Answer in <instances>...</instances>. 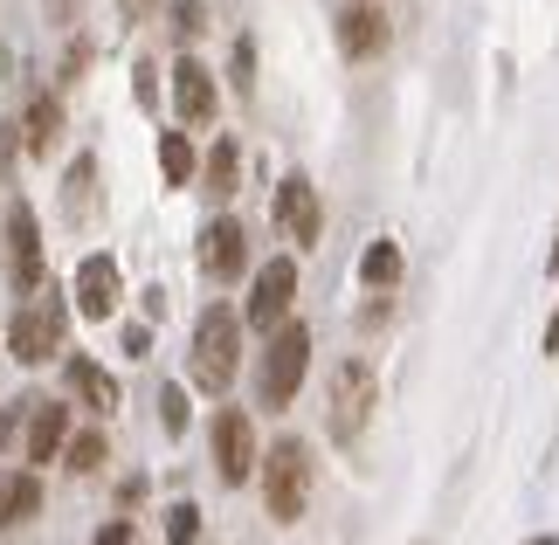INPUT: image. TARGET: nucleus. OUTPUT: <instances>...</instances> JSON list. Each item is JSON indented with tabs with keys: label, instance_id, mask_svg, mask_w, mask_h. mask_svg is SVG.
<instances>
[{
	"label": "nucleus",
	"instance_id": "nucleus-1",
	"mask_svg": "<svg viewBox=\"0 0 559 545\" xmlns=\"http://www.w3.org/2000/svg\"><path fill=\"white\" fill-rule=\"evenodd\" d=\"M187 353H193L187 359L193 387H201V394H228L235 374H242V311H235V304H207Z\"/></svg>",
	"mask_w": 559,
	"mask_h": 545
},
{
	"label": "nucleus",
	"instance_id": "nucleus-2",
	"mask_svg": "<svg viewBox=\"0 0 559 545\" xmlns=\"http://www.w3.org/2000/svg\"><path fill=\"white\" fill-rule=\"evenodd\" d=\"M62 332H70V297L49 291V283L21 291L14 324H8V353H14L21 366H49V359L62 353Z\"/></svg>",
	"mask_w": 559,
	"mask_h": 545
},
{
	"label": "nucleus",
	"instance_id": "nucleus-3",
	"mask_svg": "<svg viewBox=\"0 0 559 545\" xmlns=\"http://www.w3.org/2000/svg\"><path fill=\"white\" fill-rule=\"evenodd\" d=\"M311 374V332L297 318H284L276 332H263V359H255V401L270 414L297 401V387Z\"/></svg>",
	"mask_w": 559,
	"mask_h": 545
},
{
	"label": "nucleus",
	"instance_id": "nucleus-4",
	"mask_svg": "<svg viewBox=\"0 0 559 545\" xmlns=\"http://www.w3.org/2000/svg\"><path fill=\"white\" fill-rule=\"evenodd\" d=\"M255 476H263V497H270V518L276 525H297L305 518V497H311V449L297 442H270L255 455Z\"/></svg>",
	"mask_w": 559,
	"mask_h": 545
},
{
	"label": "nucleus",
	"instance_id": "nucleus-5",
	"mask_svg": "<svg viewBox=\"0 0 559 545\" xmlns=\"http://www.w3.org/2000/svg\"><path fill=\"white\" fill-rule=\"evenodd\" d=\"M290 311H297V256H270V263H255V276H249L242 324L249 332H276Z\"/></svg>",
	"mask_w": 559,
	"mask_h": 545
},
{
	"label": "nucleus",
	"instance_id": "nucleus-6",
	"mask_svg": "<svg viewBox=\"0 0 559 545\" xmlns=\"http://www.w3.org/2000/svg\"><path fill=\"white\" fill-rule=\"evenodd\" d=\"M207 442H214V470H222V484L242 490V476H255V428H249V414L242 407H222L207 422Z\"/></svg>",
	"mask_w": 559,
	"mask_h": 545
},
{
	"label": "nucleus",
	"instance_id": "nucleus-7",
	"mask_svg": "<svg viewBox=\"0 0 559 545\" xmlns=\"http://www.w3.org/2000/svg\"><path fill=\"white\" fill-rule=\"evenodd\" d=\"M373 414V366L367 359H346L332 374V442H353Z\"/></svg>",
	"mask_w": 559,
	"mask_h": 545
},
{
	"label": "nucleus",
	"instance_id": "nucleus-8",
	"mask_svg": "<svg viewBox=\"0 0 559 545\" xmlns=\"http://www.w3.org/2000/svg\"><path fill=\"white\" fill-rule=\"evenodd\" d=\"M8 283H14V291L49 283V276H41V222H35L28 201H8Z\"/></svg>",
	"mask_w": 559,
	"mask_h": 545
},
{
	"label": "nucleus",
	"instance_id": "nucleus-9",
	"mask_svg": "<svg viewBox=\"0 0 559 545\" xmlns=\"http://www.w3.org/2000/svg\"><path fill=\"white\" fill-rule=\"evenodd\" d=\"M201 270L214 283H242V270H249V228L235 222V214H214V222L201 228Z\"/></svg>",
	"mask_w": 559,
	"mask_h": 545
},
{
	"label": "nucleus",
	"instance_id": "nucleus-10",
	"mask_svg": "<svg viewBox=\"0 0 559 545\" xmlns=\"http://www.w3.org/2000/svg\"><path fill=\"white\" fill-rule=\"evenodd\" d=\"M276 228H284V242H297V249H311L318 235H325V208H318V187L305 173H290V180L276 187Z\"/></svg>",
	"mask_w": 559,
	"mask_h": 545
},
{
	"label": "nucleus",
	"instance_id": "nucleus-11",
	"mask_svg": "<svg viewBox=\"0 0 559 545\" xmlns=\"http://www.w3.org/2000/svg\"><path fill=\"white\" fill-rule=\"evenodd\" d=\"M62 442H70V407L62 401H28V422H21V463L28 470L56 463Z\"/></svg>",
	"mask_w": 559,
	"mask_h": 545
},
{
	"label": "nucleus",
	"instance_id": "nucleus-12",
	"mask_svg": "<svg viewBox=\"0 0 559 545\" xmlns=\"http://www.w3.org/2000/svg\"><path fill=\"white\" fill-rule=\"evenodd\" d=\"M386 42H394V21H386L373 0H353L346 14H338V49H346L353 62H367V56H380Z\"/></svg>",
	"mask_w": 559,
	"mask_h": 545
},
{
	"label": "nucleus",
	"instance_id": "nucleus-13",
	"mask_svg": "<svg viewBox=\"0 0 559 545\" xmlns=\"http://www.w3.org/2000/svg\"><path fill=\"white\" fill-rule=\"evenodd\" d=\"M70 297H76L83 318H111L118 311V263H111V256H83Z\"/></svg>",
	"mask_w": 559,
	"mask_h": 545
},
{
	"label": "nucleus",
	"instance_id": "nucleus-14",
	"mask_svg": "<svg viewBox=\"0 0 559 545\" xmlns=\"http://www.w3.org/2000/svg\"><path fill=\"white\" fill-rule=\"evenodd\" d=\"M62 387H70V394H76V407H91L97 422H104V414H118V380L104 374V366H97L91 353L62 359Z\"/></svg>",
	"mask_w": 559,
	"mask_h": 545
},
{
	"label": "nucleus",
	"instance_id": "nucleus-15",
	"mask_svg": "<svg viewBox=\"0 0 559 545\" xmlns=\"http://www.w3.org/2000/svg\"><path fill=\"white\" fill-rule=\"evenodd\" d=\"M174 111L187 125H207L214 118V70H207V62H193V56L174 62Z\"/></svg>",
	"mask_w": 559,
	"mask_h": 545
},
{
	"label": "nucleus",
	"instance_id": "nucleus-16",
	"mask_svg": "<svg viewBox=\"0 0 559 545\" xmlns=\"http://www.w3.org/2000/svg\"><path fill=\"white\" fill-rule=\"evenodd\" d=\"M193 180H201L207 201H235V187H242V145H235V139H214V152L201 159Z\"/></svg>",
	"mask_w": 559,
	"mask_h": 545
},
{
	"label": "nucleus",
	"instance_id": "nucleus-17",
	"mask_svg": "<svg viewBox=\"0 0 559 545\" xmlns=\"http://www.w3.org/2000/svg\"><path fill=\"white\" fill-rule=\"evenodd\" d=\"M14 118H21V145L28 152H56V139H62V104L56 97H28Z\"/></svg>",
	"mask_w": 559,
	"mask_h": 545
},
{
	"label": "nucleus",
	"instance_id": "nucleus-18",
	"mask_svg": "<svg viewBox=\"0 0 559 545\" xmlns=\"http://www.w3.org/2000/svg\"><path fill=\"white\" fill-rule=\"evenodd\" d=\"M41 511V476L21 470V476H0V525H28Z\"/></svg>",
	"mask_w": 559,
	"mask_h": 545
},
{
	"label": "nucleus",
	"instance_id": "nucleus-19",
	"mask_svg": "<svg viewBox=\"0 0 559 545\" xmlns=\"http://www.w3.org/2000/svg\"><path fill=\"white\" fill-rule=\"evenodd\" d=\"M62 208H70V222H91V214H97V159H91V152L62 173Z\"/></svg>",
	"mask_w": 559,
	"mask_h": 545
},
{
	"label": "nucleus",
	"instance_id": "nucleus-20",
	"mask_svg": "<svg viewBox=\"0 0 559 545\" xmlns=\"http://www.w3.org/2000/svg\"><path fill=\"white\" fill-rule=\"evenodd\" d=\"M104 455H111V442H104V428H70V442H62L56 463H70L76 476H97Z\"/></svg>",
	"mask_w": 559,
	"mask_h": 545
},
{
	"label": "nucleus",
	"instance_id": "nucleus-21",
	"mask_svg": "<svg viewBox=\"0 0 559 545\" xmlns=\"http://www.w3.org/2000/svg\"><path fill=\"white\" fill-rule=\"evenodd\" d=\"M401 270H407V263H401V242H386V235H380L367 256H359V283H367V291H394Z\"/></svg>",
	"mask_w": 559,
	"mask_h": 545
},
{
	"label": "nucleus",
	"instance_id": "nucleus-22",
	"mask_svg": "<svg viewBox=\"0 0 559 545\" xmlns=\"http://www.w3.org/2000/svg\"><path fill=\"white\" fill-rule=\"evenodd\" d=\"M159 173H166V187H193V173H201V159H193L187 132H159Z\"/></svg>",
	"mask_w": 559,
	"mask_h": 545
},
{
	"label": "nucleus",
	"instance_id": "nucleus-23",
	"mask_svg": "<svg viewBox=\"0 0 559 545\" xmlns=\"http://www.w3.org/2000/svg\"><path fill=\"white\" fill-rule=\"evenodd\" d=\"M166 14H174V42H180V49L193 35H207V8H201V0H166Z\"/></svg>",
	"mask_w": 559,
	"mask_h": 545
},
{
	"label": "nucleus",
	"instance_id": "nucleus-24",
	"mask_svg": "<svg viewBox=\"0 0 559 545\" xmlns=\"http://www.w3.org/2000/svg\"><path fill=\"white\" fill-rule=\"evenodd\" d=\"M166 538H174V545H201V511L174 505V511H166Z\"/></svg>",
	"mask_w": 559,
	"mask_h": 545
},
{
	"label": "nucleus",
	"instance_id": "nucleus-25",
	"mask_svg": "<svg viewBox=\"0 0 559 545\" xmlns=\"http://www.w3.org/2000/svg\"><path fill=\"white\" fill-rule=\"evenodd\" d=\"M159 407H166V435H180V428H187V394H180V387H166Z\"/></svg>",
	"mask_w": 559,
	"mask_h": 545
},
{
	"label": "nucleus",
	"instance_id": "nucleus-26",
	"mask_svg": "<svg viewBox=\"0 0 559 545\" xmlns=\"http://www.w3.org/2000/svg\"><path fill=\"white\" fill-rule=\"evenodd\" d=\"M21 422H28V401H14L8 414H0V449H8V442H21Z\"/></svg>",
	"mask_w": 559,
	"mask_h": 545
},
{
	"label": "nucleus",
	"instance_id": "nucleus-27",
	"mask_svg": "<svg viewBox=\"0 0 559 545\" xmlns=\"http://www.w3.org/2000/svg\"><path fill=\"white\" fill-rule=\"evenodd\" d=\"M249 62H255V49H249V42H235V56H228V70H235V83H242V91H249Z\"/></svg>",
	"mask_w": 559,
	"mask_h": 545
},
{
	"label": "nucleus",
	"instance_id": "nucleus-28",
	"mask_svg": "<svg viewBox=\"0 0 559 545\" xmlns=\"http://www.w3.org/2000/svg\"><path fill=\"white\" fill-rule=\"evenodd\" d=\"M145 345H153V332H145V324H124V353H132V359H139V353H145Z\"/></svg>",
	"mask_w": 559,
	"mask_h": 545
},
{
	"label": "nucleus",
	"instance_id": "nucleus-29",
	"mask_svg": "<svg viewBox=\"0 0 559 545\" xmlns=\"http://www.w3.org/2000/svg\"><path fill=\"white\" fill-rule=\"evenodd\" d=\"M97 545H132V525H124V518H118V525H104Z\"/></svg>",
	"mask_w": 559,
	"mask_h": 545
},
{
	"label": "nucleus",
	"instance_id": "nucleus-30",
	"mask_svg": "<svg viewBox=\"0 0 559 545\" xmlns=\"http://www.w3.org/2000/svg\"><path fill=\"white\" fill-rule=\"evenodd\" d=\"M546 353H559V304H552V318H546Z\"/></svg>",
	"mask_w": 559,
	"mask_h": 545
},
{
	"label": "nucleus",
	"instance_id": "nucleus-31",
	"mask_svg": "<svg viewBox=\"0 0 559 545\" xmlns=\"http://www.w3.org/2000/svg\"><path fill=\"white\" fill-rule=\"evenodd\" d=\"M49 21H70V0H49Z\"/></svg>",
	"mask_w": 559,
	"mask_h": 545
},
{
	"label": "nucleus",
	"instance_id": "nucleus-32",
	"mask_svg": "<svg viewBox=\"0 0 559 545\" xmlns=\"http://www.w3.org/2000/svg\"><path fill=\"white\" fill-rule=\"evenodd\" d=\"M546 263H552V270H559V235H552V256H546Z\"/></svg>",
	"mask_w": 559,
	"mask_h": 545
},
{
	"label": "nucleus",
	"instance_id": "nucleus-33",
	"mask_svg": "<svg viewBox=\"0 0 559 545\" xmlns=\"http://www.w3.org/2000/svg\"><path fill=\"white\" fill-rule=\"evenodd\" d=\"M124 8H132V14H139V8H153V0H124Z\"/></svg>",
	"mask_w": 559,
	"mask_h": 545
},
{
	"label": "nucleus",
	"instance_id": "nucleus-34",
	"mask_svg": "<svg viewBox=\"0 0 559 545\" xmlns=\"http://www.w3.org/2000/svg\"><path fill=\"white\" fill-rule=\"evenodd\" d=\"M532 545H552V538H532Z\"/></svg>",
	"mask_w": 559,
	"mask_h": 545
}]
</instances>
